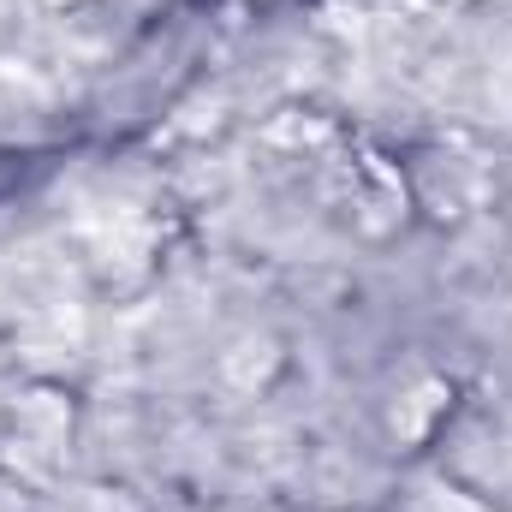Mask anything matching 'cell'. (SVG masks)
Returning a JSON list of instances; mask_svg holds the SVG:
<instances>
[{
  "label": "cell",
  "instance_id": "obj_1",
  "mask_svg": "<svg viewBox=\"0 0 512 512\" xmlns=\"http://www.w3.org/2000/svg\"><path fill=\"white\" fill-rule=\"evenodd\" d=\"M268 364H274V358H268V340H245V346L227 358V382L233 387H256L262 376H268Z\"/></svg>",
  "mask_w": 512,
  "mask_h": 512
}]
</instances>
